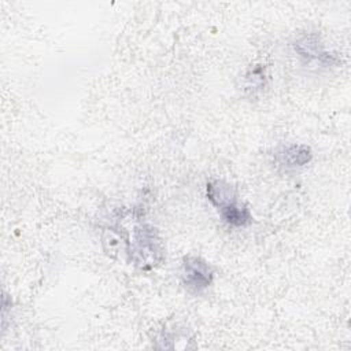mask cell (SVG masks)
<instances>
[{"instance_id":"cell-1","label":"cell","mask_w":351,"mask_h":351,"mask_svg":"<svg viewBox=\"0 0 351 351\" xmlns=\"http://www.w3.org/2000/svg\"><path fill=\"white\" fill-rule=\"evenodd\" d=\"M130 258L141 269H151L163 259V247L156 230L152 226L141 225L133 230Z\"/></svg>"},{"instance_id":"cell-2","label":"cell","mask_w":351,"mask_h":351,"mask_svg":"<svg viewBox=\"0 0 351 351\" xmlns=\"http://www.w3.org/2000/svg\"><path fill=\"white\" fill-rule=\"evenodd\" d=\"M214 278L211 266L199 256H185L181 265V281L186 291L200 293L207 289Z\"/></svg>"},{"instance_id":"cell-3","label":"cell","mask_w":351,"mask_h":351,"mask_svg":"<svg viewBox=\"0 0 351 351\" xmlns=\"http://www.w3.org/2000/svg\"><path fill=\"white\" fill-rule=\"evenodd\" d=\"M295 52L303 58L306 62H317L319 64H330L335 60V56L328 53L322 44L315 36H304L295 41Z\"/></svg>"},{"instance_id":"cell-4","label":"cell","mask_w":351,"mask_h":351,"mask_svg":"<svg viewBox=\"0 0 351 351\" xmlns=\"http://www.w3.org/2000/svg\"><path fill=\"white\" fill-rule=\"evenodd\" d=\"M313 158L310 147L306 144H291L281 147L276 152V160L285 169H296L306 166Z\"/></svg>"},{"instance_id":"cell-5","label":"cell","mask_w":351,"mask_h":351,"mask_svg":"<svg viewBox=\"0 0 351 351\" xmlns=\"http://www.w3.org/2000/svg\"><path fill=\"white\" fill-rule=\"evenodd\" d=\"M207 197L218 211L239 202L236 189L223 180H214L207 184Z\"/></svg>"},{"instance_id":"cell-6","label":"cell","mask_w":351,"mask_h":351,"mask_svg":"<svg viewBox=\"0 0 351 351\" xmlns=\"http://www.w3.org/2000/svg\"><path fill=\"white\" fill-rule=\"evenodd\" d=\"M219 214H221L222 221L226 225L233 226V228H244V226L250 225L252 221V217H251L248 208L245 206H241L239 202L219 210Z\"/></svg>"}]
</instances>
